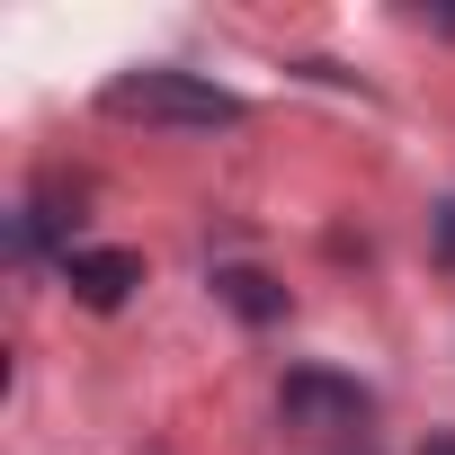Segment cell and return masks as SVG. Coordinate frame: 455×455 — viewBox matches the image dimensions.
<instances>
[{
	"mask_svg": "<svg viewBox=\"0 0 455 455\" xmlns=\"http://www.w3.org/2000/svg\"><path fill=\"white\" fill-rule=\"evenodd\" d=\"M214 295L233 304L242 322H277V313H286V286H268L259 268H214Z\"/></svg>",
	"mask_w": 455,
	"mask_h": 455,
	"instance_id": "obj_4",
	"label": "cell"
},
{
	"mask_svg": "<svg viewBox=\"0 0 455 455\" xmlns=\"http://www.w3.org/2000/svg\"><path fill=\"white\" fill-rule=\"evenodd\" d=\"M63 286H72L90 313H116V304L143 286V259H134V251H63Z\"/></svg>",
	"mask_w": 455,
	"mask_h": 455,
	"instance_id": "obj_3",
	"label": "cell"
},
{
	"mask_svg": "<svg viewBox=\"0 0 455 455\" xmlns=\"http://www.w3.org/2000/svg\"><path fill=\"white\" fill-rule=\"evenodd\" d=\"M437 251L455 259V205H437Z\"/></svg>",
	"mask_w": 455,
	"mask_h": 455,
	"instance_id": "obj_5",
	"label": "cell"
},
{
	"mask_svg": "<svg viewBox=\"0 0 455 455\" xmlns=\"http://www.w3.org/2000/svg\"><path fill=\"white\" fill-rule=\"evenodd\" d=\"M108 116H143V125H179V134H214V125H242L251 108L233 90H214L196 72H170V63H143L125 81H108Z\"/></svg>",
	"mask_w": 455,
	"mask_h": 455,
	"instance_id": "obj_1",
	"label": "cell"
},
{
	"mask_svg": "<svg viewBox=\"0 0 455 455\" xmlns=\"http://www.w3.org/2000/svg\"><path fill=\"white\" fill-rule=\"evenodd\" d=\"M375 402L348 384V375H322V366H295L286 375V419L304 428V437H339V428H357Z\"/></svg>",
	"mask_w": 455,
	"mask_h": 455,
	"instance_id": "obj_2",
	"label": "cell"
},
{
	"mask_svg": "<svg viewBox=\"0 0 455 455\" xmlns=\"http://www.w3.org/2000/svg\"><path fill=\"white\" fill-rule=\"evenodd\" d=\"M419 455H455V437H428V446H419Z\"/></svg>",
	"mask_w": 455,
	"mask_h": 455,
	"instance_id": "obj_6",
	"label": "cell"
}]
</instances>
